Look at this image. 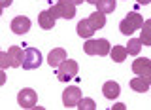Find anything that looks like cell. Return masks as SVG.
I'll use <instances>...</instances> for the list:
<instances>
[{"label":"cell","mask_w":151,"mask_h":110,"mask_svg":"<svg viewBox=\"0 0 151 110\" xmlns=\"http://www.w3.org/2000/svg\"><path fill=\"white\" fill-rule=\"evenodd\" d=\"M23 59H25V51L19 46H12L8 51L0 53V68L6 70L9 66H19L23 65Z\"/></svg>","instance_id":"obj_1"},{"label":"cell","mask_w":151,"mask_h":110,"mask_svg":"<svg viewBox=\"0 0 151 110\" xmlns=\"http://www.w3.org/2000/svg\"><path fill=\"white\" fill-rule=\"evenodd\" d=\"M142 25H144V19H142L140 13L138 12H129L125 15V19L119 23V31L125 36H132L138 28H142Z\"/></svg>","instance_id":"obj_2"},{"label":"cell","mask_w":151,"mask_h":110,"mask_svg":"<svg viewBox=\"0 0 151 110\" xmlns=\"http://www.w3.org/2000/svg\"><path fill=\"white\" fill-rule=\"evenodd\" d=\"M83 51H85L87 55H100V57H106V55L111 51V46H110V42L104 40V38H94V40H91V38H89V40L83 44Z\"/></svg>","instance_id":"obj_3"},{"label":"cell","mask_w":151,"mask_h":110,"mask_svg":"<svg viewBox=\"0 0 151 110\" xmlns=\"http://www.w3.org/2000/svg\"><path fill=\"white\" fill-rule=\"evenodd\" d=\"M76 74H78V63H76L74 59H66L57 66V78H59L60 82H64V84L72 82Z\"/></svg>","instance_id":"obj_4"},{"label":"cell","mask_w":151,"mask_h":110,"mask_svg":"<svg viewBox=\"0 0 151 110\" xmlns=\"http://www.w3.org/2000/svg\"><path fill=\"white\" fill-rule=\"evenodd\" d=\"M81 89L78 87V85H68V87L63 91V103L64 106L72 108V106H78V103L81 101Z\"/></svg>","instance_id":"obj_5"},{"label":"cell","mask_w":151,"mask_h":110,"mask_svg":"<svg viewBox=\"0 0 151 110\" xmlns=\"http://www.w3.org/2000/svg\"><path fill=\"white\" fill-rule=\"evenodd\" d=\"M42 65V53L36 50V47H28L25 51V59H23V68L27 70H34Z\"/></svg>","instance_id":"obj_6"},{"label":"cell","mask_w":151,"mask_h":110,"mask_svg":"<svg viewBox=\"0 0 151 110\" xmlns=\"http://www.w3.org/2000/svg\"><path fill=\"white\" fill-rule=\"evenodd\" d=\"M130 68L134 70V74L144 76V78H147L151 82V61L147 59V57H136Z\"/></svg>","instance_id":"obj_7"},{"label":"cell","mask_w":151,"mask_h":110,"mask_svg":"<svg viewBox=\"0 0 151 110\" xmlns=\"http://www.w3.org/2000/svg\"><path fill=\"white\" fill-rule=\"evenodd\" d=\"M36 99H38V95H36L34 89H30V87L21 89L19 95H17V103H19L21 108H34L36 106Z\"/></svg>","instance_id":"obj_8"},{"label":"cell","mask_w":151,"mask_h":110,"mask_svg":"<svg viewBox=\"0 0 151 110\" xmlns=\"http://www.w3.org/2000/svg\"><path fill=\"white\" fill-rule=\"evenodd\" d=\"M53 8H55L57 15L63 17V19H72L76 15V4L72 0H59Z\"/></svg>","instance_id":"obj_9"},{"label":"cell","mask_w":151,"mask_h":110,"mask_svg":"<svg viewBox=\"0 0 151 110\" xmlns=\"http://www.w3.org/2000/svg\"><path fill=\"white\" fill-rule=\"evenodd\" d=\"M57 19H59V15H57L55 8H49V9H45V12H42L40 15H38V23H40V27L44 28V31H49V28L55 27Z\"/></svg>","instance_id":"obj_10"},{"label":"cell","mask_w":151,"mask_h":110,"mask_svg":"<svg viewBox=\"0 0 151 110\" xmlns=\"http://www.w3.org/2000/svg\"><path fill=\"white\" fill-rule=\"evenodd\" d=\"M12 31L15 32V34H27L28 31H30V19L25 17V15H17L12 19Z\"/></svg>","instance_id":"obj_11"},{"label":"cell","mask_w":151,"mask_h":110,"mask_svg":"<svg viewBox=\"0 0 151 110\" xmlns=\"http://www.w3.org/2000/svg\"><path fill=\"white\" fill-rule=\"evenodd\" d=\"M68 57H66V51L63 47H55V50H51V53L47 55V63L51 66H59L63 61H66Z\"/></svg>","instance_id":"obj_12"},{"label":"cell","mask_w":151,"mask_h":110,"mask_svg":"<svg viewBox=\"0 0 151 110\" xmlns=\"http://www.w3.org/2000/svg\"><path fill=\"white\" fill-rule=\"evenodd\" d=\"M102 93H104V97H106V99H111V101H113V99L119 97L121 87H119V84H117V82H111V80H110V82H106V84L102 85Z\"/></svg>","instance_id":"obj_13"},{"label":"cell","mask_w":151,"mask_h":110,"mask_svg":"<svg viewBox=\"0 0 151 110\" xmlns=\"http://www.w3.org/2000/svg\"><path fill=\"white\" fill-rule=\"evenodd\" d=\"M149 85H151V82L147 78H144V76H136V78L130 80V87L138 93H145L149 89Z\"/></svg>","instance_id":"obj_14"},{"label":"cell","mask_w":151,"mask_h":110,"mask_svg":"<svg viewBox=\"0 0 151 110\" xmlns=\"http://www.w3.org/2000/svg\"><path fill=\"white\" fill-rule=\"evenodd\" d=\"M78 34L81 36V38H93V34H94V28H93V25L89 23V19H81V21L78 23Z\"/></svg>","instance_id":"obj_15"},{"label":"cell","mask_w":151,"mask_h":110,"mask_svg":"<svg viewBox=\"0 0 151 110\" xmlns=\"http://www.w3.org/2000/svg\"><path fill=\"white\" fill-rule=\"evenodd\" d=\"M89 19V23L93 25V28L94 31H98V28H104L106 27V13H102V12H94V13H91V17H87Z\"/></svg>","instance_id":"obj_16"},{"label":"cell","mask_w":151,"mask_h":110,"mask_svg":"<svg viewBox=\"0 0 151 110\" xmlns=\"http://www.w3.org/2000/svg\"><path fill=\"white\" fill-rule=\"evenodd\" d=\"M110 55H111V59L115 61V63H123V61L127 59V55H129V51H127V47H123V46H113Z\"/></svg>","instance_id":"obj_17"},{"label":"cell","mask_w":151,"mask_h":110,"mask_svg":"<svg viewBox=\"0 0 151 110\" xmlns=\"http://www.w3.org/2000/svg\"><path fill=\"white\" fill-rule=\"evenodd\" d=\"M140 40H142V44L151 46V19L144 21V25H142V34H140Z\"/></svg>","instance_id":"obj_18"},{"label":"cell","mask_w":151,"mask_h":110,"mask_svg":"<svg viewBox=\"0 0 151 110\" xmlns=\"http://www.w3.org/2000/svg\"><path fill=\"white\" fill-rule=\"evenodd\" d=\"M142 46H144V44H142L140 38H130L129 44H127V51H129V55H134V57H136V55L140 53Z\"/></svg>","instance_id":"obj_19"},{"label":"cell","mask_w":151,"mask_h":110,"mask_svg":"<svg viewBox=\"0 0 151 110\" xmlns=\"http://www.w3.org/2000/svg\"><path fill=\"white\" fill-rule=\"evenodd\" d=\"M96 9L102 13H111L115 9V0H98Z\"/></svg>","instance_id":"obj_20"},{"label":"cell","mask_w":151,"mask_h":110,"mask_svg":"<svg viewBox=\"0 0 151 110\" xmlns=\"http://www.w3.org/2000/svg\"><path fill=\"white\" fill-rule=\"evenodd\" d=\"M94 106H96V104H94L93 99H81V101L78 103V108H81V110H89V108L93 110Z\"/></svg>","instance_id":"obj_21"},{"label":"cell","mask_w":151,"mask_h":110,"mask_svg":"<svg viewBox=\"0 0 151 110\" xmlns=\"http://www.w3.org/2000/svg\"><path fill=\"white\" fill-rule=\"evenodd\" d=\"M9 2H12V0H2V2H0V12H2L4 8H8V6H9Z\"/></svg>","instance_id":"obj_22"},{"label":"cell","mask_w":151,"mask_h":110,"mask_svg":"<svg viewBox=\"0 0 151 110\" xmlns=\"http://www.w3.org/2000/svg\"><path fill=\"white\" fill-rule=\"evenodd\" d=\"M138 4H142V6H147V4H151V0H136Z\"/></svg>","instance_id":"obj_23"},{"label":"cell","mask_w":151,"mask_h":110,"mask_svg":"<svg viewBox=\"0 0 151 110\" xmlns=\"http://www.w3.org/2000/svg\"><path fill=\"white\" fill-rule=\"evenodd\" d=\"M85 2H89V4H94V6H96V4H98V0H85Z\"/></svg>","instance_id":"obj_24"},{"label":"cell","mask_w":151,"mask_h":110,"mask_svg":"<svg viewBox=\"0 0 151 110\" xmlns=\"http://www.w3.org/2000/svg\"><path fill=\"white\" fill-rule=\"evenodd\" d=\"M72 2L76 4V6H79V4H81V2H85V0H72Z\"/></svg>","instance_id":"obj_25"}]
</instances>
